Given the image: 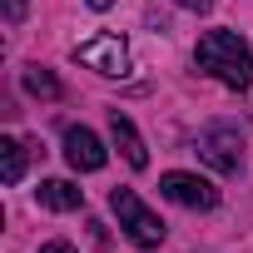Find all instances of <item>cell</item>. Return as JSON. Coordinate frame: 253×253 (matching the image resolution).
I'll use <instances>...</instances> for the list:
<instances>
[{
    "instance_id": "obj_13",
    "label": "cell",
    "mask_w": 253,
    "mask_h": 253,
    "mask_svg": "<svg viewBox=\"0 0 253 253\" xmlns=\"http://www.w3.org/2000/svg\"><path fill=\"white\" fill-rule=\"evenodd\" d=\"M40 253H75V248H70V243H60V238H55V243H45V248H40Z\"/></svg>"
},
{
    "instance_id": "obj_4",
    "label": "cell",
    "mask_w": 253,
    "mask_h": 253,
    "mask_svg": "<svg viewBox=\"0 0 253 253\" xmlns=\"http://www.w3.org/2000/svg\"><path fill=\"white\" fill-rule=\"evenodd\" d=\"M75 60L99 75H129V45L119 35H89L84 45H75Z\"/></svg>"
},
{
    "instance_id": "obj_11",
    "label": "cell",
    "mask_w": 253,
    "mask_h": 253,
    "mask_svg": "<svg viewBox=\"0 0 253 253\" xmlns=\"http://www.w3.org/2000/svg\"><path fill=\"white\" fill-rule=\"evenodd\" d=\"M5 5V25H20L25 20V0H0Z\"/></svg>"
},
{
    "instance_id": "obj_8",
    "label": "cell",
    "mask_w": 253,
    "mask_h": 253,
    "mask_svg": "<svg viewBox=\"0 0 253 253\" xmlns=\"http://www.w3.org/2000/svg\"><path fill=\"white\" fill-rule=\"evenodd\" d=\"M40 204L55 209V213H70V209L84 204V189H75L70 179H45V184H40Z\"/></svg>"
},
{
    "instance_id": "obj_6",
    "label": "cell",
    "mask_w": 253,
    "mask_h": 253,
    "mask_svg": "<svg viewBox=\"0 0 253 253\" xmlns=\"http://www.w3.org/2000/svg\"><path fill=\"white\" fill-rule=\"evenodd\" d=\"M65 159L80 169V174H94V169H104V144L84 129V124H70V129H65Z\"/></svg>"
},
{
    "instance_id": "obj_9",
    "label": "cell",
    "mask_w": 253,
    "mask_h": 253,
    "mask_svg": "<svg viewBox=\"0 0 253 253\" xmlns=\"http://www.w3.org/2000/svg\"><path fill=\"white\" fill-rule=\"evenodd\" d=\"M0 179H5V184H20L25 179V149L15 139H0Z\"/></svg>"
},
{
    "instance_id": "obj_1",
    "label": "cell",
    "mask_w": 253,
    "mask_h": 253,
    "mask_svg": "<svg viewBox=\"0 0 253 253\" xmlns=\"http://www.w3.org/2000/svg\"><path fill=\"white\" fill-rule=\"evenodd\" d=\"M194 60H199V70H209L218 84H228V89H248V80H253V60H248V45L233 35V30H209L204 40H199V50H194Z\"/></svg>"
},
{
    "instance_id": "obj_7",
    "label": "cell",
    "mask_w": 253,
    "mask_h": 253,
    "mask_svg": "<svg viewBox=\"0 0 253 253\" xmlns=\"http://www.w3.org/2000/svg\"><path fill=\"white\" fill-rule=\"evenodd\" d=\"M109 134H114V149L124 154V164H129V169H149V149H144V139H139V129H134V124L124 119L119 109L109 114Z\"/></svg>"
},
{
    "instance_id": "obj_14",
    "label": "cell",
    "mask_w": 253,
    "mask_h": 253,
    "mask_svg": "<svg viewBox=\"0 0 253 253\" xmlns=\"http://www.w3.org/2000/svg\"><path fill=\"white\" fill-rule=\"evenodd\" d=\"M89 5H94V10H109V5H114V0H89Z\"/></svg>"
},
{
    "instance_id": "obj_3",
    "label": "cell",
    "mask_w": 253,
    "mask_h": 253,
    "mask_svg": "<svg viewBox=\"0 0 253 253\" xmlns=\"http://www.w3.org/2000/svg\"><path fill=\"white\" fill-rule=\"evenodd\" d=\"M199 159L213 164L218 174H238V164H243V134L228 129V124L204 129V134H199Z\"/></svg>"
},
{
    "instance_id": "obj_10",
    "label": "cell",
    "mask_w": 253,
    "mask_h": 253,
    "mask_svg": "<svg viewBox=\"0 0 253 253\" xmlns=\"http://www.w3.org/2000/svg\"><path fill=\"white\" fill-rule=\"evenodd\" d=\"M25 89H30L35 99H60V80H55L50 70H40V65L25 70Z\"/></svg>"
},
{
    "instance_id": "obj_12",
    "label": "cell",
    "mask_w": 253,
    "mask_h": 253,
    "mask_svg": "<svg viewBox=\"0 0 253 253\" xmlns=\"http://www.w3.org/2000/svg\"><path fill=\"white\" fill-rule=\"evenodd\" d=\"M174 5H184V10H194V15H204V10L213 5V0H174Z\"/></svg>"
},
{
    "instance_id": "obj_5",
    "label": "cell",
    "mask_w": 253,
    "mask_h": 253,
    "mask_svg": "<svg viewBox=\"0 0 253 253\" xmlns=\"http://www.w3.org/2000/svg\"><path fill=\"white\" fill-rule=\"evenodd\" d=\"M159 194L174 199V204H184V209H213V204H218V189H213L209 179H199V174H184V169L164 174V179H159Z\"/></svg>"
},
{
    "instance_id": "obj_2",
    "label": "cell",
    "mask_w": 253,
    "mask_h": 253,
    "mask_svg": "<svg viewBox=\"0 0 253 253\" xmlns=\"http://www.w3.org/2000/svg\"><path fill=\"white\" fill-rule=\"evenodd\" d=\"M109 209H114L119 228L129 233L139 248H159V243H164V223H159V213H149L144 199H139L134 189H114V194H109Z\"/></svg>"
}]
</instances>
